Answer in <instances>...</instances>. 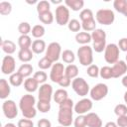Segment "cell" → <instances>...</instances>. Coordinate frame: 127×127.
<instances>
[{"instance_id": "cell-25", "label": "cell", "mask_w": 127, "mask_h": 127, "mask_svg": "<svg viewBox=\"0 0 127 127\" xmlns=\"http://www.w3.org/2000/svg\"><path fill=\"white\" fill-rule=\"evenodd\" d=\"M46 49V43L43 40H36L32 44V51L36 54H41Z\"/></svg>"}, {"instance_id": "cell-49", "label": "cell", "mask_w": 127, "mask_h": 127, "mask_svg": "<svg viewBox=\"0 0 127 127\" xmlns=\"http://www.w3.org/2000/svg\"><path fill=\"white\" fill-rule=\"evenodd\" d=\"M17 127H34V123L30 119H21L19 120Z\"/></svg>"}, {"instance_id": "cell-59", "label": "cell", "mask_w": 127, "mask_h": 127, "mask_svg": "<svg viewBox=\"0 0 127 127\" xmlns=\"http://www.w3.org/2000/svg\"><path fill=\"white\" fill-rule=\"evenodd\" d=\"M37 1L36 0H33V1H27V3H29V4H35Z\"/></svg>"}, {"instance_id": "cell-36", "label": "cell", "mask_w": 127, "mask_h": 127, "mask_svg": "<svg viewBox=\"0 0 127 127\" xmlns=\"http://www.w3.org/2000/svg\"><path fill=\"white\" fill-rule=\"evenodd\" d=\"M18 31L19 33L23 36V35H28L31 32V26L29 25V23L27 22H22L19 24L18 26Z\"/></svg>"}, {"instance_id": "cell-56", "label": "cell", "mask_w": 127, "mask_h": 127, "mask_svg": "<svg viewBox=\"0 0 127 127\" xmlns=\"http://www.w3.org/2000/svg\"><path fill=\"white\" fill-rule=\"evenodd\" d=\"M4 127H16V125H15V124H13V123H7Z\"/></svg>"}, {"instance_id": "cell-29", "label": "cell", "mask_w": 127, "mask_h": 127, "mask_svg": "<svg viewBox=\"0 0 127 127\" xmlns=\"http://www.w3.org/2000/svg\"><path fill=\"white\" fill-rule=\"evenodd\" d=\"M62 58H63L64 62L66 63V64H71V63H73L74 60H75V56H74L73 52L70 51V50H64V51L63 52Z\"/></svg>"}, {"instance_id": "cell-46", "label": "cell", "mask_w": 127, "mask_h": 127, "mask_svg": "<svg viewBox=\"0 0 127 127\" xmlns=\"http://www.w3.org/2000/svg\"><path fill=\"white\" fill-rule=\"evenodd\" d=\"M34 78L39 82V83H44L47 80V73L45 71H37L34 74Z\"/></svg>"}, {"instance_id": "cell-23", "label": "cell", "mask_w": 127, "mask_h": 127, "mask_svg": "<svg viewBox=\"0 0 127 127\" xmlns=\"http://www.w3.org/2000/svg\"><path fill=\"white\" fill-rule=\"evenodd\" d=\"M18 57L22 62H29L33 59V52L30 49H20Z\"/></svg>"}, {"instance_id": "cell-60", "label": "cell", "mask_w": 127, "mask_h": 127, "mask_svg": "<svg viewBox=\"0 0 127 127\" xmlns=\"http://www.w3.org/2000/svg\"><path fill=\"white\" fill-rule=\"evenodd\" d=\"M123 15H124L125 17H127V5H126V8H125V11H124V13H123Z\"/></svg>"}, {"instance_id": "cell-52", "label": "cell", "mask_w": 127, "mask_h": 127, "mask_svg": "<svg viewBox=\"0 0 127 127\" xmlns=\"http://www.w3.org/2000/svg\"><path fill=\"white\" fill-rule=\"evenodd\" d=\"M59 84H60L62 87H66V86L70 85V79L64 75V76L59 81Z\"/></svg>"}, {"instance_id": "cell-3", "label": "cell", "mask_w": 127, "mask_h": 127, "mask_svg": "<svg viewBox=\"0 0 127 127\" xmlns=\"http://www.w3.org/2000/svg\"><path fill=\"white\" fill-rule=\"evenodd\" d=\"M114 19H115L114 13L109 9H100L96 13V20L99 24L110 25L114 22Z\"/></svg>"}, {"instance_id": "cell-42", "label": "cell", "mask_w": 127, "mask_h": 127, "mask_svg": "<svg viewBox=\"0 0 127 127\" xmlns=\"http://www.w3.org/2000/svg\"><path fill=\"white\" fill-rule=\"evenodd\" d=\"M99 71H100V70H99L98 66L95 65V64L89 65V66L87 67V70H86L87 74H88L90 77H97V76L99 75Z\"/></svg>"}, {"instance_id": "cell-5", "label": "cell", "mask_w": 127, "mask_h": 127, "mask_svg": "<svg viewBox=\"0 0 127 127\" xmlns=\"http://www.w3.org/2000/svg\"><path fill=\"white\" fill-rule=\"evenodd\" d=\"M108 93V87L106 84L104 83H98L96 85H94L91 90H90V97L95 100V101H99L101 99H103Z\"/></svg>"}, {"instance_id": "cell-20", "label": "cell", "mask_w": 127, "mask_h": 127, "mask_svg": "<svg viewBox=\"0 0 127 127\" xmlns=\"http://www.w3.org/2000/svg\"><path fill=\"white\" fill-rule=\"evenodd\" d=\"M38 85H39V82L33 77V78H27L24 82V87L27 91L29 92H34L37 90L38 88Z\"/></svg>"}, {"instance_id": "cell-45", "label": "cell", "mask_w": 127, "mask_h": 127, "mask_svg": "<svg viewBox=\"0 0 127 127\" xmlns=\"http://www.w3.org/2000/svg\"><path fill=\"white\" fill-rule=\"evenodd\" d=\"M86 126V117L79 115L74 120V127H85Z\"/></svg>"}, {"instance_id": "cell-62", "label": "cell", "mask_w": 127, "mask_h": 127, "mask_svg": "<svg viewBox=\"0 0 127 127\" xmlns=\"http://www.w3.org/2000/svg\"><path fill=\"white\" fill-rule=\"evenodd\" d=\"M60 127H64V126H60Z\"/></svg>"}, {"instance_id": "cell-32", "label": "cell", "mask_w": 127, "mask_h": 127, "mask_svg": "<svg viewBox=\"0 0 127 127\" xmlns=\"http://www.w3.org/2000/svg\"><path fill=\"white\" fill-rule=\"evenodd\" d=\"M32 35L35 38H41L45 35V28L42 25H35L32 29Z\"/></svg>"}, {"instance_id": "cell-21", "label": "cell", "mask_w": 127, "mask_h": 127, "mask_svg": "<svg viewBox=\"0 0 127 127\" xmlns=\"http://www.w3.org/2000/svg\"><path fill=\"white\" fill-rule=\"evenodd\" d=\"M64 3L73 11H79L84 5L83 0H65Z\"/></svg>"}, {"instance_id": "cell-15", "label": "cell", "mask_w": 127, "mask_h": 127, "mask_svg": "<svg viewBox=\"0 0 127 127\" xmlns=\"http://www.w3.org/2000/svg\"><path fill=\"white\" fill-rule=\"evenodd\" d=\"M36 103V99L33 95L31 94H25L21 99H20V108L22 111L24 110H27V109H30V108H33L34 105Z\"/></svg>"}, {"instance_id": "cell-31", "label": "cell", "mask_w": 127, "mask_h": 127, "mask_svg": "<svg viewBox=\"0 0 127 127\" xmlns=\"http://www.w3.org/2000/svg\"><path fill=\"white\" fill-rule=\"evenodd\" d=\"M23 78H24V77H23L19 72H16V73L11 74L9 80H10V83H11L13 86H19V85L22 84Z\"/></svg>"}, {"instance_id": "cell-6", "label": "cell", "mask_w": 127, "mask_h": 127, "mask_svg": "<svg viewBox=\"0 0 127 127\" xmlns=\"http://www.w3.org/2000/svg\"><path fill=\"white\" fill-rule=\"evenodd\" d=\"M71 85H72L73 90L79 96H84L89 91V86H88L87 82L83 78H81V77H77V78L73 79Z\"/></svg>"}, {"instance_id": "cell-11", "label": "cell", "mask_w": 127, "mask_h": 127, "mask_svg": "<svg viewBox=\"0 0 127 127\" xmlns=\"http://www.w3.org/2000/svg\"><path fill=\"white\" fill-rule=\"evenodd\" d=\"M15 60L11 56H6L4 57L2 61V66L1 70L4 74H13L15 71Z\"/></svg>"}, {"instance_id": "cell-16", "label": "cell", "mask_w": 127, "mask_h": 127, "mask_svg": "<svg viewBox=\"0 0 127 127\" xmlns=\"http://www.w3.org/2000/svg\"><path fill=\"white\" fill-rule=\"evenodd\" d=\"M111 68H112L113 77L117 78V77L123 75L127 71V64H125L124 61H118L113 64V66Z\"/></svg>"}, {"instance_id": "cell-13", "label": "cell", "mask_w": 127, "mask_h": 127, "mask_svg": "<svg viewBox=\"0 0 127 127\" xmlns=\"http://www.w3.org/2000/svg\"><path fill=\"white\" fill-rule=\"evenodd\" d=\"M52 93H53V87H52V85H50L48 83L42 84L40 86V90H39V100L40 101L51 102Z\"/></svg>"}, {"instance_id": "cell-54", "label": "cell", "mask_w": 127, "mask_h": 127, "mask_svg": "<svg viewBox=\"0 0 127 127\" xmlns=\"http://www.w3.org/2000/svg\"><path fill=\"white\" fill-rule=\"evenodd\" d=\"M105 127H118L117 126V124L116 123H114V122H107L106 123V125H105Z\"/></svg>"}, {"instance_id": "cell-7", "label": "cell", "mask_w": 127, "mask_h": 127, "mask_svg": "<svg viewBox=\"0 0 127 127\" xmlns=\"http://www.w3.org/2000/svg\"><path fill=\"white\" fill-rule=\"evenodd\" d=\"M69 20V11L64 5H60L56 9V21L59 25L64 26L68 23Z\"/></svg>"}, {"instance_id": "cell-48", "label": "cell", "mask_w": 127, "mask_h": 127, "mask_svg": "<svg viewBox=\"0 0 127 127\" xmlns=\"http://www.w3.org/2000/svg\"><path fill=\"white\" fill-rule=\"evenodd\" d=\"M60 105V109H72L73 107V102L71 99L67 98L66 100H64V102H62Z\"/></svg>"}, {"instance_id": "cell-22", "label": "cell", "mask_w": 127, "mask_h": 127, "mask_svg": "<svg viewBox=\"0 0 127 127\" xmlns=\"http://www.w3.org/2000/svg\"><path fill=\"white\" fill-rule=\"evenodd\" d=\"M75 41L78 43V44H88L90 41H91V35H89L88 33L86 32H80V33H77L75 35Z\"/></svg>"}, {"instance_id": "cell-19", "label": "cell", "mask_w": 127, "mask_h": 127, "mask_svg": "<svg viewBox=\"0 0 127 127\" xmlns=\"http://www.w3.org/2000/svg\"><path fill=\"white\" fill-rule=\"evenodd\" d=\"M1 48H2V50H3L6 54L10 55V54H13V53L15 52V50H16V45H15L12 41L6 40V41H1Z\"/></svg>"}, {"instance_id": "cell-40", "label": "cell", "mask_w": 127, "mask_h": 127, "mask_svg": "<svg viewBox=\"0 0 127 127\" xmlns=\"http://www.w3.org/2000/svg\"><path fill=\"white\" fill-rule=\"evenodd\" d=\"M52 64H53V62H52L50 59H48L47 57H44L43 59H41V60L39 61L38 65H39V67H40L41 69H47V68L51 67Z\"/></svg>"}, {"instance_id": "cell-57", "label": "cell", "mask_w": 127, "mask_h": 127, "mask_svg": "<svg viewBox=\"0 0 127 127\" xmlns=\"http://www.w3.org/2000/svg\"><path fill=\"white\" fill-rule=\"evenodd\" d=\"M52 3H54V4H60V3H62V1L61 0H53Z\"/></svg>"}, {"instance_id": "cell-33", "label": "cell", "mask_w": 127, "mask_h": 127, "mask_svg": "<svg viewBox=\"0 0 127 127\" xmlns=\"http://www.w3.org/2000/svg\"><path fill=\"white\" fill-rule=\"evenodd\" d=\"M126 5H127V1L126 0H115L114 3H113V6L115 8V10L119 13H124L125 11V8H126Z\"/></svg>"}, {"instance_id": "cell-61", "label": "cell", "mask_w": 127, "mask_h": 127, "mask_svg": "<svg viewBox=\"0 0 127 127\" xmlns=\"http://www.w3.org/2000/svg\"><path fill=\"white\" fill-rule=\"evenodd\" d=\"M126 61H127V56H126Z\"/></svg>"}, {"instance_id": "cell-38", "label": "cell", "mask_w": 127, "mask_h": 127, "mask_svg": "<svg viewBox=\"0 0 127 127\" xmlns=\"http://www.w3.org/2000/svg\"><path fill=\"white\" fill-rule=\"evenodd\" d=\"M95 26H96V24H95V21H94L93 18L90 19V20L82 22V25H81V27L83 28L84 31H94Z\"/></svg>"}, {"instance_id": "cell-44", "label": "cell", "mask_w": 127, "mask_h": 127, "mask_svg": "<svg viewBox=\"0 0 127 127\" xmlns=\"http://www.w3.org/2000/svg\"><path fill=\"white\" fill-rule=\"evenodd\" d=\"M38 109L43 112V113H46L48 111H50L51 109V103L50 102H47V101H40L38 102Z\"/></svg>"}, {"instance_id": "cell-17", "label": "cell", "mask_w": 127, "mask_h": 127, "mask_svg": "<svg viewBox=\"0 0 127 127\" xmlns=\"http://www.w3.org/2000/svg\"><path fill=\"white\" fill-rule=\"evenodd\" d=\"M85 117H86V126L88 127H101L102 126V121L96 113L90 112L87 115H85Z\"/></svg>"}, {"instance_id": "cell-37", "label": "cell", "mask_w": 127, "mask_h": 127, "mask_svg": "<svg viewBox=\"0 0 127 127\" xmlns=\"http://www.w3.org/2000/svg\"><path fill=\"white\" fill-rule=\"evenodd\" d=\"M99 73H100V76H101L102 78H104V79H109V78L113 77L112 68L109 67V66H103V67L100 69Z\"/></svg>"}, {"instance_id": "cell-30", "label": "cell", "mask_w": 127, "mask_h": 127, "mask_svg": "<svg viewBox=\"0 0 127 127\" xmlns=\"http://www.w3.org/2000/svg\"><path fill=\"white\" fill-rule=\"evenodd\" d=\"M39 19L42 23L50 25L54 21V16H53L52 12L49 11V12H46V13H43V14H39Z\"/></svg>"}, {"instance_id": "cell-55", "label": "cell", "mask_w": 127, "mask_h": 127, "mask_svg": "<svg viewBox=\"0 0 127 127\" xmlns=\"http://www.w3.org/2000/svg\"><path fill=\"white\" fill-rule=\"evenodd\" d=\"M122 84H123V86L127 87V75L122 78Z\"/></svg>"}, {"instance_id": "cell-12", "label": "cell", "mask_w": 127, "mask_h": 127, "mask_svg": "<svg viewBox=\"0 0 127 127\" xmlns=\"http://www.w3.org/2000/svg\"><path fill=\"white\" fill-rule=\"evenodd\" d=\"M3 112L9 119H13L18 115V109L13 100H7L3 103Z\"/></svg>"}, {"instance_id": "cell-47", "label": "cell", "mask_w": 127, "mask_h": 127, "mask_svg": "<svg viewBox=\"0 0 127 127\" xmlns=\"http://www.w3.org/2000/svg\"><path fill=\"white\" fill-rule=\"evenodd\" d=\"M22 114H23V116H24L25 118H27V119H32V118H34V117L36 116L37 111H36L35 107H33V108H30V109H27V110L22 111Z\"/></svg>"}, {"instance_id": "cell-9", "label": "cell", "mask_w": 127, "mask_h": 127, "mask_svg": "<svg viewBox=\"0 0 127 127\" xmlns=\"http://www.w3.org/2000/svg\"><path fill=\"white\" fill-rule=\"evenodd\" d=\"M61 54V46L57 42H53L48 46L47 52H46V57L50 59L52 62H56L59 60Z\"/></svg>"}, {"instance_id": "cell-4", "label": "cell", "mask_w": 127, "mask_h": 127, "mask_svg": "<svg viewBox=\"0 0 127 127\" xmlns=\"http://www.w3.org/2000/svg\"><path fill=\"white\" fill-rule=\"evenodd\" d=\"M119 58V48L115 44H109L105 48L104 59L108 64H115L118 62Z\"/></svg>"}, {"instance_id": "cell-26", "label": "cell", "mask_w": 127, "mask_h": 127, "mask_svg": "<svg viewBox=\"0 0 127 127\" xmlns=\"http://www.w3.org/2000/svg\"><path fill=\"white\" fill-rule=\"evenodd\" d=\"M77 74H78V68H77V66L75 64H69L64 69V75L66 77H68L69 79L74 78Z\"/></svg>"}, {"instance_id": "cell-58", "label": "cell", "mask_w": 127, "mask_h": 127, "mask_svg": "<svg viewBox=\"0 0 127 127\" xmlns=\"http://www.w3.org/2000/svg\"><path fill=\"white\" fill-rule=\"evenodd\" d=\"M124 101L126 103V106H127V91L124 93Z\"/></svg>"}, {"instance_id": "cell-27", "label": "cell", "mask_w": 127, "mask_h": 127, "mask_svg": "<svg viewBox=\"0 0 127 127\" xmlns=\"http://www.w3.org/2000/svg\"><path fill=\"white\" fill-rule=\"evenodd\" d=\"M18 45L20 49H29L32 45L31 38L28 35H23L18 39Z\"/></svg>"}, {"instance_id": "cell-50", "label": "cell", "mask_w": 127, "mask_h": 127, "mask_svg": "<svg viewBox=\"0 0 127 127\" xmlns=\"http://www.w3.org/2000/svg\"><path fill=\"white\" fill-rule=\"evenodd\" d=\"M116 124L118 127H127V115L119 116Z\"/></svg>"}, {"instance_id": "cell-53", "label": "cell", "mask_w": 127, "mask_h": 127, "mask_svg": "<svg viewBox=\"0 0 127 127\" xmlns=\"http://www.w3.org/2000/svg\"><path fill=\"white\" fill-rule=\"evenodd\" d=\"M52 124L47 118H43L38 122V127H51Z\"/></svg>"}, {"instance_id": "cell-34", "label": "cell", "mask_w": 127, "mask_h": 127, "mask_svg": "<svg viewBox=\"0 0 127 127\" xmlns=\"http://www.w3.org/2000/svg\"><path fill=\"white\" fill-rule=\"evenodd\" d=\"M37 11L39 14H43L50 11V3L48 1H41L37 5Z\"/></svg>"}, {"instance_id": "cell-1", "label": "cell", "mask_w": 127, "mask_h": 127, "mask_svg": "<svg viewBox=\"0 0 127 127\" xmlns=\"http://www.w3.org/2000/svg\"><path fill=\"white\" fill-rule=\"evenodd\" d=\"M93 41V50L96 53H101L106 48V34L102 29H95L91 34Z\"/></svg>"}, {"instance_id": "cell-18", "label": "cell", "mask_w": 127, "mask_h": 127, "mask_svg": "<svg viewBox=\"0 0 127 127\" xmlns=\"http://www.w3.org/2000/svg\"><path fill=\"white\" fill-rule=\"evenodd\" d=\"M10 85L8 84L7 80L4 78L0 79V98L1 99H5L8 97V95L10 94Z\"/></svg>"}, {"instance_id": "cell-39", "label": "cell", "mask_w": 127, "mask_h": 127, "mask_svg": "<svg viewBox=\"0 0 127 127\" xmlns=\"http://www.w3.org/2000/svg\"><path fill=\"white\" fill-rule=\"evenodd\" d=\"M79 18H80V20L82 22L90 20V19L93 18V13H92V11L90 9H83L79 14Z\"/></svg>"}, {"instance_id": "cell-14", "label": "cell", "mask_w": 127, "mask_h": 127, "mask_svg": "<svg viewBox=\"0 0 127 127\" xmlns=\"http://www.w3.org/2000/svg\"><path fill=\"white\" fill-rule=\"evenodd\" d=\"M91 108H92V102L89 99H81L75 104L74 111L77 114H83L89 111Z\"/></svg>"}, {"instance_id": "cell-51", "label": "cell", "mask_w": 127, "mask_h": 127, "mask_svg": "<svg viewBox=\"0 0 127 127\" xmlns=\"http://www.w3.org/2000/svg\"><path fill=\"white\" fill-rule=\"evenodd\" d=\"M118 48L123 52H127V38H122L121 40H119Z\"/></svg>"}, {"instance_id": "cell-43", "label": "cell", "mask_w": 127, "mask_h": 127, "mask_svg": "<svg viewBox=\"0 0 127 127\" xmlns=\"http://www.w3.org/2000/svg\"><path fill=\"white\" fill-rule=\"evenodd\" d=\"M68 29L71 31V32H78L79 29L81 28V25L79 24V22L75 19H72L68 22Z\"/></svg>"}, {"instance_id": "cell-35", "label": "cell", "mask_w": 127, "mask_h": 127, "mask_svg": "<svg viewBox=\"0 0 127 127\" xmlns=\"http://www.w3.org/2000/svg\"><path fill=\"white\" fill-rule=\"evenodd\" d=\"M12 11V5L9 2H1L0 3V14L9 15Z\"/></svg>"}, {"instance_id": "cell-8", "label": "cell", "mask_w": 127, "mask_h": 127, "mask_svg": "<svg viewBox=\"0 0 127 127\" xmlns=\"http://www.w3.org/2000/svg\"><path fill=\"white\" fill-rule=\"evenodd\" d=\"M58 121L62 126H69L72 122V109H60Z\"/></svg>"}, {"instance_id": "cell-10", "label": "cell", "mask_w": 127, "mask_h": 127, "mask_svg": "<svg viewBox=\"0 0 127 127\" xmlns=\"http://www.w3.org/2000/svg\"><path fill=\"white\" fill-rule=\"evenodd\" d=\"M64 64H61V63L55 64L53 65L52 70H51V73H50L51 80L54 81V82L59 83V81L64 76Z\"/></svg>"}, {"instance_id": "cell-41", "label": "cell", "mask_w": 127, "mask_h": 127, "mask_svg": "<svg viewBox=\"0 0 127 127\" xmlns=\"http://www.w3.org/2000/svg\"><path fill=\"white\" fill-rule=\"evenodd\" d=\"M114 113L119 117V116H124L127 114V106L125 104H118L114 108Z\"/></svg>"}, {"instance_id": "cell-28", "label": "cell", "mask_w": 127, "mask_h": 127, "mask_svg": "<svg viewBox=\"0 0 127 127\" xmlns=\"http://www.w3.org/2000/svg\"><path fill=\"white\" fill-rule=\"evenodd\" d=\"M32 71H33V66L29 64H25L19 67L17 72H19L23 77H26V76H29L32 73Z\"/></svg>"}, {"instance_id": "cell-2", "label": "cell", "mask_w": 127, "mask_h": 127, "mask_svg": "<svg viewBox=\"0 0 127 127\" xmlns=\"http://www.w3.org/2000/svg\"><path fill=\"white\" fill-rule=\"evenodd\" d=\"M77 57L79 60V63L84 65H91L92 61H93V56H92V49L88 46H82L78 49L77 51Z\"/></svg>"}, {"instance_id": "cell-24", "label": "cell", "mask_w": 127, "mask_h": 127, "mask_svg": "<svg viewBox=\"0 0 127 127\" xmlns=\"http://www.w3.org/2000/svg\"><path fill=\"white\" fill-rule=\"evenodd\" d=\"M67 98H68L67 97V91L64 89H58V90H56V92L54 94V99L59 104H61L62 102H64Z\"/></svg>"}]
</instances>
